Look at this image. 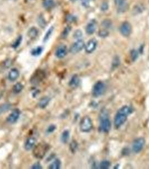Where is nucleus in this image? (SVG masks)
<instances>
[{"instance_id":"obj_20","label":"nucleus","mask_w":149,"mask_h":169,"mask_svg":"<svg viewBox=\"0 0 149 169\" xmlns=\"http://www.w3.org/2000/svg\"><path fill=\"white\" fill-rule=\"evenodd\" d=\"M54 0H43V6L46 10L51 9L54 6Z\"/></svg>"},{"instance_id":"obj_11","label":"nucleus","mask_w":149,"mask_h":169,"mask_svg":"<svg viewBox=\"0 0 149 169\" xmlns=\"http://www.w3.org/2000/svg\"><path fill=\"white\" fill-rule=\"evenodd\" d=\"M20 111L19 109H15L7 117V121L9 123H14L19 120L20 116Z\"/></svg>"},{"instance_id":"obj_12","label":"nucleus","mask_w":149,"mask_h":169,"mask_svg":"<svg viewBox=\"0 0 149 169\" xmlns=\"http://www.w3.org/2000/svg\"><path fill=\"white\" fill-rule=\"evenodd\" d=\"M67 54V46L65 45H61L58 46L55 52V55L57 58L62 59L65 57Z\"/></svg>"},{"instance_id":"obj_19","label":"nucleus","mask_w":149,"mask_h":169,"mask_svg":"<svg viewBox=\"0 0 149 169\" xmlns=\"http://www.w3.org/2000/svg\"><path fill=\"white\" fill-rule=\"evenodd\" d=\"M51 99L48 97H42L39 102V107L41 109H44L48 105Z\"/></svg>"},{"instance_id":"obj_16","label":"nucleus","mask_w":149,"mask_h":169,"mask_svg":"<svg viewBox=\"0 0 149 169\" xmlns=\"http://www.w3.org/2000/svg\"><path fill=\"white\" fill-rule=\"evenodd\" d=\"M79 84H80V79L77 75H75L71 77L68 83L69 86L72 88H76L78 86Z\"/></svg>"},{"instance_id":"obj_9","label":"nucleus","mask_w":149,"mask_h":169,"mask_svg":"<svg viewBox=\"0 0 149 169\" xmlns=\"http://www.w3.org/2000/svg\"><path fill=\"white\" fill-rule=\"evenodd\" d=\"M119 31L124 36L128 37L129 36L132 32V27L130 23L127 21H124L120 26Z\"/></svg>"},{"instance_id":"obj_33","label":"nucleus","mask_w":149,"mask_h":169,"mask_svg":"<svg viewBox=\"0 0 149 169\" xmlns=\"http://www.w3.org/2000/svg\"><path fill=\"white\" fill-rule=\"evenodd\" d=\"M77 147H78V145H77V142L75 140H73L70 145V149L72 153H75L76 151Z\"/></svg>"},{"instance_id":"obj_15","label":"nucleus","mask_w":149,"mask_h":169,"mask_svg":"<svg viewBox=\"0 0 149 169\" xmlns=\"http://www.w3.org/2000/svg\"><path fill=\"white\" fill-rule=\"evenodd\" d=\"M20 75V73L17 69L12 68L10 70L8 75V78L10 81H16Z\"/></svg>"},{"instance_id":"obj_26","label":"nucleus","mask_w":149,"mask_h":169,"mask_svg":"<svg viewBox=\"0 0 149 169\" xmlns=\"http://www.w3.org/2000/svg\"><path fill=\"white\" fill-rule=\"evenodd\" d=\"M10 108L11 105L10 104L6 103V104H1L0 105V114L9 111L10 109Z\"/></svg>"},{"instance_id":"obj_43","label":"nucleus","mask_w":149,"mask_h":169,"mask_svg":"<svg viewBox=\"0 0 149 169\" xmlns=\"http://www.w3.org/2000/svg\"><path fill=\"white\" fill-rule=\"evenodd\" d=\"M71 2H75V1H76L77 0H70Z\"/></svg>"},{"instance_id":"obj_7","label":"nucleus","mask_w":149,"mask_h":169,"mask_svg":"<svg viewBox=\"0 0 149 169\" xmlns=\"http://www.w3.org/2000/svg\"><path fill=\"white\" fill-rule=\"evenodd\" d=\"M145 140L143 138H139L134 140L132 144V150L134 153L138 154L144 148Z\"/></svg>"},{"instance_id":"obj_32","label":"nucleus","mask_w":149,"mask_h":169,"mask_svg":"<svg viewBox=\"0 0 149 169\" xmlns=\"http://www.w3.org/2000/svg\"><path fill=\"white\" fill-rule=\"evenodd\" d=\"M38 22L39 26H41V28H44V27L46 26V21H45L44 17L42 15L39 16L38 19Z\"/></svg>"},{"instance_id":"obj_40","label":"nucleus","mask_w":149,"mask_h":169,"mask_svg":"<svg viewBox=\"0 0 149 169\" xmlns=\"http://www.w3.org/2000/svg\"><path fill=\"white\" fill-rule=\"evenodd\" d=\"M81 4L83 6L87 7L89 6L90 4V0H81Z\"/></svg>"},{"instance_id":"obj_25","label":"nucleus","mask_w":149,"mask_h":169,"mask_svg":"<svg viewBox=\"0 0 149 169\" xmlns=\"http://www.w3.org/2000/svg\"><path fill=\"white\" fill-rule=\"evenodd\" d=\"M53 30H54V27L52 26L48 30V31H47V32L44 35V37L43 38V42H46L49 39L50 37L52 34V32H53Z\"/></svg>"},{"instance_id":"obj_29","label":"nucleus","mask_w":149,"mask_h":169,"mask_svg":"<svg viewBox=\"0 0 149 169\" xmlns=\"http://www.w3.org/2000/svg\"><path fill=\"white\" fill-rule=\"evenodd\" d=\"M144 8L143 6L141 5H137L135 6L133 9V13L134 14H139L141 13L142 11L144 10Z\"/></svg>"},{"instance_id":"obj_14","label":"nucleus","mask_w":149,"mask_h":169,"mask_svg":"<svg viewBox=\"0 0 149 169\" xmlns=\"http://www.w3.org/2000/svg\"><path fill=\"white\" fill-rule=\"evenodd\" d=\"M36 143V139L34 137H29L26 140L25 143L24 145V148L26 151H29L34 147Z\"/></svg>"},{"instance_id":"obj_4","label":"nucleus","mask_w":149,"mask_h":169,"mask_svg":"<svg viewBox=\"0 0 149 169\" xmlns=\"http://www.w3.org/2000/svg\"><path fill=\"white\" fill-rule=\"evenodd\" d=\"M93 128V123L91 118L88 116H85L81 119L80 123V130L84 133H88Z\"/></svg>"},{"instance_id":"obj_1","label":"nucleus","mask_w":149,"mask_h":169,"mask_svg":"<svg viewBox=\"0 0 149 169\" xmlns=\"http://www.w3.org/2000/svg\"><path fill=\"white\" fill-rule=\"evenodd\" d=\"M133 112V109L129 106H124L120 108L116 113L114 121V125L116 128L121 127L127 120V117Z\"/></svg>"},{"instance_id":"obj_39","label":"nucleus","mask_w":149,"mask_h":169,"mask_svg":"<svg viewBox=\"0 0 149 169\" xmlns=\"http://www.w3.org/2000/svg\"><path fill=\"white\" fill-rule=\"evenodd\" d=\"M119 59L118 58V57H116L114 59V61H113V66L114 67H118L119 64Z\"/></svg>"},{"instance_id":"obj_18","label":"nucleus","mask_w":149,"mask_h":169,"mask_svg":"<svg viewBox=\"0 0 149 169\" xmlns=\"http://www.w3.org/2000/svg\"><path fill=\"white\" fill-rule=\"evenodd\" d=\"M96 30V23L94 21H91L87 24L86 27V32L88 35H92Z\"/></svg>"},{"instance_id":"obj_8","label":"nucleus","mask_w":149,"mask_h":169,"mask_svg":"<svg viewBox=\"0 0 149 169\" xmlns=\"http://www.w3.org/2000/svg\"><path fill=\"white\" fill-rule=\"evenodd\" d=\"M85 46V45L84 41L82 40L79 39L72 44V46H71L70 49V51L71 53L73 54H76V53L79 52L80 51H81Z\"/></svg>"},{"instance_id":"obj_28","label":"nucleus","mask_w":149,"mask_h":169,"mask_svg":"<svg viewBox=\"0 0 149 169\" xmlns=\"http://www.w3.org/2000/svg\"><path fill=\"white\" fill-rule=\"evenodd\" d=\"M22 40H23V37H21V36H19L16 39L15 42L12 44V47L14 48V49H16L20 45L21 43V41H22Z\"/></svg>"},{"instance_id":"obj_10","label":"nucleus","mask_w":149,"mask_h":169,"mask_svg":"<svg viewBox=\"0 0 149 169\" xmlns=\"http://www.w3.org/2000/svg\"><path fill=\"white\" fill-rule=\"evenodd\" d=\"M114 3L119 13H124L129 9L127 0H114Z\"/></svg>"},{"instance_id":"obj_13","label":"nucleus","mask_w":149,"mask_h":169,"mask_svg":"<svg viewBox=\"0 0 149 169\" xmlns=\"http://www.w3.org/2000/svg\"><path fill=\"white\" fill-rule=\"evenodd\" d=\"M98 45V42L96 39L92 38L88 41L85 45V51L87 53H92L94 51Z\"/></svg>"},{"instance_id":"obj_36","label":"nucleus","mask_w":149,"mask_h":169,"mask_svg":"<svg viewBox=\"0 0 149 169\" xmlns=\"http://www.w3.org/2000/svg\"><path fill=\"white\" fill-rule=\"evenodd\" d=\"M56 129V126L55 125H49L47 129L46 133L47 134H51L53 133Z\"/></svg>"},{"instance_id":"obj_22","label":"nucleus","mask_w":149,"mask_h":169,"mask_svg":"<svg viewBox=\"0 0 149 169\" xmlns=\"http://www.w3.org/2000/svg\"><path fill=\"white\" fill-rule=\"evenodd\" d=\"M61 162L59 159H56L53 162L49 165L48 166V169H59L61 168Z\"/></svg>"},{"instance_id":"obj_23","label":"nucleus","mask_w":149,"mask_h":169,"mask_svg":"<svg viewBox=\"0 0 149 169\" xmlns=\"http://www.w3.org/2000/svg\"><path fill=\"white\" fill-rule=\"evenodd\" d=\"M43 50V49L41 46H38L36 48H34L31 50V55L34 56H38L41 55L42 52Z\"/></svg>"},{"instance_id":"obj_5","label":"nucleus","mask_w":149,"mask_h":169,"mask_svg":"<svg viewBox=\"0 0 149 169\" xmlns=\"http://www.w3.org/2000/svg\"><path fill=\"white\" fill-rule=\"evenodd\" d=\"M106 90L105 84L102 81H98L93 86L92 94L94 97H98L102 96Z\"/></svg>"},{"instance_id":"obj_3","label":"nucleus","mask_w":149,"mask_h":169,"mask_svg":"<svg viewBox=\"0 0 149 169\" xmlns=\"http://www.w3.org/2000/svg\"><path fill=\"white\" fill-rule=\"evenodd\" d=\"M49 145L46 143H41L34 147L33 154L34 156L38 159H42L49 150Z\"/></svg>"},{"instance_id":"obj_2","label":"nucleus","mask_w":149,"mask_h":169,"mask_svg":"<svg viewBox=\"0 0 149 169\" xmlns=\"http://www.w3.org/2000/svg\"><path fill=\"white\" fill-rule=\"evenodd\" d=\"M99 130L104 133H108L111 128V123L109 120L108 112L103 109L100 114Z\"/></svg>"},{"instance_id":"obj_42","label":"nucleus","mask_w":149,"mask_h":169,"mask_svg":"<svg viewBox=\"0 0 149 169\" xmlns=\"http://www.w3.org/2000/svg\"><path fill=\"white\" fill-rule=\"evenodd\" d=\"M108 4L107 2H104L102 5L101 6V9H102V10L105 11L107 10L108 9Z\"/></svg>"},{"instance_id":"obj_24","label":"nucleus","mask_w":149,"mask_h":169,"mask_svg":"<svg viewBox=\"0 0 149 169\" xmlns=\"http://www.w3.org/2000/svg\"><path fill=\"white\" fill-rule=\"evenodd\" d=\"M24 88V86L23 85L20 83V82H17L16 83L15 85H14V86H13L12 88V92H14V94H19L23 90Z\"/></svg>"},{"instance_id":"obj_17","label":"nucleus","mask_w":149,"mask_h":169,"mask_svg":"<svg viewBox=\"0 0 149 169\" xmlns=\"http://www.w3.org/2000/svg\"><path fill=\"white\" fill-rule=\"evenodd\" d=\"M39 31L35 27H32L28 31V36L31 39H35L38 35Z\"/></svg>"},{"instance_id":"obj_6","label":"nucleus","mask_w":149,"mask_h":169,"mask_svg":"<svg viewBox=\"0 0 149 169\" xmlns=\"http://www.w3.org/2000/svg\"><path fill=\"white\" fill-rule=\"evenodd\" d=\"M46 77V73L41 70L38 69L31 78V82L33 85H38L42 82Z\"/></svg>"},{"instance_id":"obj_30","label":"nucleus","mask_w":149,"mask_h":169,"mask_svg":"<svg viewBox=\"0 0 149 169\" xmlns=\"http://www.w3.org/2000/svg\"><path fill=\"white\" fill-rule=\"evenodd\" d=\"M71 28L70 26H67L66 27L65 29L62 32V35H61V38H65L67 37V36L68 35L70 32L71 31Z\"/></svg>"},{"instance_id":"obj_38","label":"nucleus","mask_w":149,"mask_h":169,"mask_svg":"<svg viewBox=\"0 0 149 169\" xmlns=\"http://www.w3.org/2000/svg\"><path fill=\"white\" fill-rule=\"evenodd\" d=\"M31 169H41L42 166L39 162H36L33 164L31 166Z\"/></svg>"},{"instance_id":"obj_41","label":"nucleus","mask_w":149,"mask_h":169,"mask_svg":"<svg viewBox=\"0 0 149 169\" xmlns=\"http://www.w3.org/2000/svg\"><path fill=\"white\" fill-rule=\"evenodd\" d=\"M66 20H67L68 22L71 23V22H73V21H75V18L73 15H67V17H66Z\"/></svg>"},{"instance_id":"obj_31","label":"nucleus","mask_w":149,"mask_h":169,"mask_svg":"<svg viewBox=\"0 0 149 169\" xmlns=\"http://www.w3.org/2000/svg\"><path fill=\"white\" fill-rule=\"evenodd\" d=\"M102 26L104 29H108L112 26V21L109 19H105L102 23Z\"/></svg>"},{"instance_id":"obj_35","label":"nucleus","mask_w":149,"mask_h":169,"mask_svg":"<svg viewBox=\"0 0 149 169\" xmlns=\"http://www.w3.org/2000/svg\"><path fill=\"white\" fill-rule=\"evenodd\" d=\"M98 35L100 37L104 38V37H106L109 35V32L107 30H106V29H103V30L99 31Z\"/></svg>"},{"instance_id":"obj_21","label":"nucleus","mask_w":149,"mask_h":169,"mask_svg":"<svg viewBox=\"0 0 149 169\" xmlns=\"http://www.w3.org/2000/svg\"><path fill=\"white\" fill-rule=\"evenodd\" d=\"M70 138V132L68 130H66L63 131L61 136V141L62 143H67Z\"/></svg>"},{"instance_id":"obj_27","label":"nucleus","mask_w":149,"mask_h":169,"mask_svg":"<svg viewBox=\"0 0 149 169\" xmlns=\"http://www.w3.org/2000/svg\"><path fill=\"white\" fill-rule=\"evenodd\" d=\"M110 162L107 160L102 161L100 164V168L102 169H107L110 166Z\"/></svg>"},{"instance_id":"obj_34","label":"nucleus","mask_w":149,"mask_h":169,"mask_svg":"<svg viewBox=\"0 0 149 169\" xmlns=\"http://www.w3.org/2000/svg\"><path fill=\"white\" fill-rule=\"evenodd\" d=\"M139 56V53L137 50H132V51H131V58L132 61H135L137 58Z\"/></svg>"},{"instance_id":"obj_37","label":"nucleus","mask_w":149,"mask_h":169,"mask_svg":"<svg viewBox=\"0 0 149 169\" xmlns=\"http://www.w3.org/2000/svg\"><path fill=\"white\" fill-rule=\"evenodd\" d=\"M82 36V32L80 31V30H76V31L74 32L73 37H74V38H77V39L79 40V38H80Z\"/></svg>"}]
</instances>
